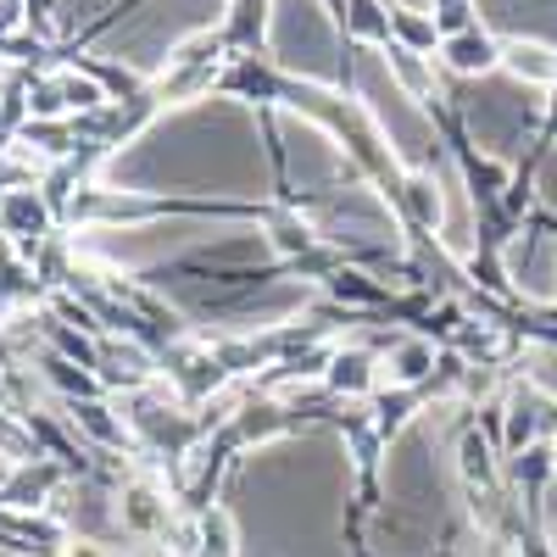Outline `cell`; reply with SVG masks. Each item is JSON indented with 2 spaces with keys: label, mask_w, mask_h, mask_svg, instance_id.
I'll return each instance as SVG.
<instances>
[{
  "label": "cell",
  "mask_w": 557,
  "mask_h": 557,
  "mask_svg": "<svg viewBox=\"0 0 557 557\" xmlns=\"http://www.w3.org/2000/svg\"><path fill=\"white\" fill-rule=\"evenodd\" d=\"M430 368H435V346H430V341H391V351L380 357V385H385V380H391L396 391L424 385Z\"/></svg>",
  "instance_id": "cell-1"
},
{
  "label": "cell",
  "mask_w": 557,
  "mask_h": 557,
  "mask_svg": "<svg viewBox=\"0 0 557 557\" xmlns=\"http://www.w3.org/2000/svg\"><path fill=\"white\" fill-rule=\"evenodd\" d=\"M502 67L519 84H557V51L541 39H507L502 45Z\"/></svg>",
  "instance_id": "cell-2"
},
{
  "label": "cell",
  "mask_w": 557,
  "mask_h": 557,
  "mask_svg": "<svg viewBox=\"0 0 557 557\" xmlns=\"http://www.w3.org/2000/svg\"><path fill=\"white\" fill-rule=\"evenodd\" d=\"M323 380H330V391H341V396H368V391H380V357H368V351H335Z\"/></svg>",
  "instance_id": "cell-3"
},
{
  "label": "cell",
  "mask_w": 557,
  "mask_h": 557,
  "mask_svg": "<svg viewBox=\"0 0 557 557\" xmlns=\"http://www.w3.org/2000/svg\"><path fill=\"white\" fill-rule=\"evenodd\" d=\"M446 62L457 73H485L502 62V45L485 28H457V34H446Z\"/></svg>",
  "instance_id": "cell-4"
},
{
  "label": "cell",
  "mask_w": 557,
  "mask_h": 557,
  "mask_svg": "<svg viewBox=\"0 0 557 557\" xmlns=\"http://www.w3.org/2000/svg\"><path fill=\"white\" fill-rule=\"evenodd\" d=\"M62 96H67L73 107H96V101H101L96 84H84V78H62Z\"/></svg>",
  "instance_id": "cell-5"
},
{
  "label": "cell",
  "mask_w": 557,
  "mask_h": 557,
  "mask_svg": "<svg viewBox=\"0 0 557 557\" xmlns=\"http://www.w3.org/2000/svg\"><path fill=\"white\" fill-rule=\"evenodd\" d=\"M23 23V0H0V34H12Z\"/></svg>",
  "instance_id": "cell-6"
},
{
  "label": "cell",
  "mask_w": 557,
  "mask_h": 557,
  "mask_svg": "<svg viewBox=\"0 0 557 557\" xmlns=\"http://www.w3.org/2000/svg\"><path fill=\"white\" fill-rule=\"evenodd\" d=\"M546 546H552V557H557V524H552V530H546Z\"/></svg>",
  "instance_id": "cell-7"
},
{
  "label": "cell",
  "mask_w": 557,
  "mask_h": 557,
  "mask_svg": "<svg viewBox=\"0 0 557 557\" xmlns=\"http://www.w3.org/2000/svg\"><path fill=\"white\" fill-rule=\"evenodd\" d=\"M496 557H524V552H513V546H502V552H496Z\"/></svg>",
  "instance_id": "cell-8"
}]
</instances>
